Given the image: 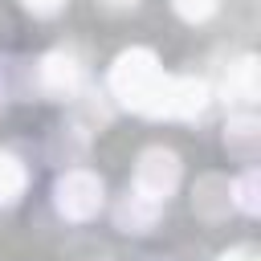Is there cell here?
<instances>
[{
	"label": "cell",
	"instance_id": "1",
	"mask_svg": "<svg viewBox=\"0 0 261 261\" xmlns=\"http://www.w3.org/2000/svg\"><path fill=\"white\" fill-rule=\"evenodd\" d=\"M167 77H171V73H163L159 57H155L151 49L135 45V49H122V53L114 57V65H110V94H114L122 106H130V110H139V114H147V118H159V114H163Z\"/></svg>",
	"mask_w": 261,
	"mask_h": 261
},
{
	"label": "cell",
	"instance_id": "2",
	"mask_svg": "<svg viewBox=\"0 0 261 261\" xmlns=\"http://www.w3.org/2000/svg\"><path fill=\"white\" fill-rule=\"evenodd\" d=\"M102 200H106L102 179L94 171H86V167H73L65 175H57V184H53V208L65 220H90V216H98Z\"/></svg>",
	"mask_w": 261,
	"mask_h": 261
},
{
	"label": "cell",
	"instance_id": "3",
	"mask_svg": "<svg viewBox=\"0 0 261 261\" xmlns=\"http://www.w3.org/2000/svg\"><path fill=\"white\" fill-rule=\"evenodd\" d=\"M179 175H184V167H179V155L171 147H147L135 163V192L163 204L179 188Z\"/></svg>",
	"mask_w": 261,
	"mask_h": 261
},
{
	"label": "cell",
	"instance_id": "4",
	"mask_svg": "<svg viewBox=\"0 0 261 261\" xmlns=\"http://www.w3.org/2000/svg\"><path fill=\"white\" fill-rule=\"evenodd\" d=\"M37 82H41V90L49 98H73L82 90V82H86V65H82V57L73 49H53V53L41 57Z\"/></svg>",
	"mask_w": 261,
	"mask_h": 261
},
{
	"label": "cell",
	"instance_id": "5",
	"mask_svg": "<svg viewBox=\"0 0 261 261\" xmlns=\"http://www.w3.org/2000/svg\"><path fill=\"white\" fill-rule=\"evenodd\" d=\"M204 106H208V86L200 77H167L159 118H196Z\"/></svg>",
	"mask_w": 261,
	"mask_h": 261
},
{
	"label": "cell",
	"instance_id": "6",
	"mask_svg": "<svg viewBox=\"0 0 261 261\" xmlns=\"http://www.w3.org/2000/svg\"><path fill=\"white\" fill-rule=\"evenodd\" d=\"M257 94H261V61H257L253 53H245V57H237V61L228 65V73H224V98H228L232 106H253Z\"/></svg>",
	"mask_w": 261,
	"mask_h": 261
},
{
	"label": "cell",
	"instance_id": "7",
	"mask_svg": "<svg viewBox=\"0 0 261 261\" xmlns=\"http://www.w3.org/2000/svg\"><path fill=\"white\" fill-rule=\"evenodd\" d=\"M159 208L163 204H155V200H147V196H139L135 188L118 200V208H114V224L122 228V232H151L155 228V220H159Z\"/></svg>",
	"mask_w": 261,
	"mask_h": 261
},
{
	"label": "cell",
	"instance_id": "8",
	"mask_svg": "<svg viewBox=\"0 0 261 261\" xmlns=\"http://www.w3.org/2000/svg\"><path fill=\"white\" fill-rule=\"evenodd\" d=\"M224 147H228L237 159H253L257 147H261V122H257L249 110L232 114L228 126H224Z\"/></svg>",
	"mask_w": 261,
	"mask_h": 261
},
{
	"label": "cell",
	"instance_id": "9",
	"mask_svg": "<svg viewBox=\"0 0 261 261\" xmlns=\"http://www.w3.org/2000/svg\"><path fill=\"white\" fill-rule=\"evenodd\" d=\"M24 188H29V171H24V163H20L16 155L0 151V208L16 204V200L24 196Z\"/></svg>",
	"mask_w": 261,
	"mask_h": 261
},
{
	"label": "cell",
	"instance_id": "10",
	"mask_svg": "<svg viewBox=\"0 0 261 261\" xmlns=\"http://www.w3.org/2000/svg\"><path fill=\"white\" fill-rule=\"evenodd\" d=\"M228 204L241 208V212H249V216H257V208H261V175H257V167L241 171L228 184Z\"/></svg>",
	"mask_w": 261,
	"mask_h": 261
},
{
	"label": "cell",
	"instance_id": "11",
	"mask_svg": "<svg viewBox=\"0 0 261 261\" xmlns=\"http://www.w3.org/2000/svg\"><path fill=\"white\" fill-rule=\"evenodd\" d=\"M196 208H200L204 216H220V212H228V179H220V175H204L200 188H196Z\"/></svg>",
	"mask_w": 261,
	"mask_h": 261
},
{
	"label": "cell",
	"instance_id": "12",
	"mask_svg": "<svg viewBox=\"0 0 261 261\" xmlns=\"http://www.w3.org/2000/svg\"><path fill=\"white\" fill-rule=\"evenodd\" d=\"M171 8L184 16V20H192V24H200V20H208L216 8H220V0H171Z\"/></svg>",
	"mask_w": 261,
	"mask_h": 261
},
{
	"label": "cell",
	"instance_id": "13",
	"mask_svg": "<svg viewBox=\"0 0 261 261\" xmlns=\"http://www.w3.org/2000/svg\"><path fill=\"white\" fill-rule=\"evenodd\" d=\"M61 4H65V0H24V8H29L33 16H53V12H61Z\"/></svg>",
	"mask_w": 261,
	"mask_h": 261
},
{
	"label": "cell",
	"instance_id": "14",
	"mask_svg": "<svg viewBox=\"0 0 261 261\" xmlns=\"http://www.w3.org/2000/svg\"><path fill=\"white\" fill-rule=\"evenodd\" d=\"M216 261H257V249H253V245H241V249H228V253H220Z\"/></svg>",
	"mask_w": 261,
	"mask_h": 261
},
{
	"label": "cell",
	"instance_id": "15",
	"mask_svg": "<svg viewBox=\"0 0 261 261\" xmlns=\"http://www.w3.org/2000/svg\"><path fill=\"white\" fill-rule=\"evenodd\" d=\"M102 4H106V8H135L139 0H102Z\"/></svg>",
	"mask_w": 261,
	"mask_h": 261
},
{
	"label": "cell",
	"instance_id": "16",
	"mask_svg": "<svg viewBox=\"0 0 261 261\" xmlns=\"http://www.w3.org/2000/svg\"><path fill=\"white\" fill-rule=\"evenodd\" d=\"M0 110H4V86H0Z\"/></svg>",
	"mask_w": 261,
	"mask_h": 261
}]
</instances>
